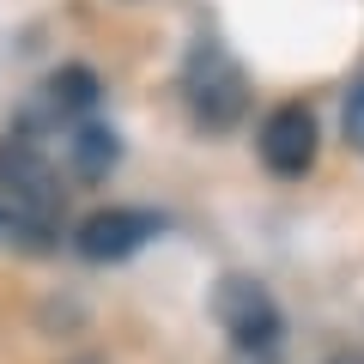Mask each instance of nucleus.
Here are the masks:
<instances>
[{
	"mask_svg": "<svg viewBox=\"0 0 364 364\" xmlns=\"http://www.w3.org/2000/svg\"><path fill=\"white\" fill-rule=\"evenodd\" d=\"M182 97H188V116L200 122V128L225 134L243 122L249 109V79L243 67L231 61V49L213 37H200L195 49H188V61H182Z\"/></svg>",
	"mask_w": 364,
	"mask_h": 364,
	"instance_id": "1",
	"label": "nucleus"
},
{
	"mask_svg": "<svg viewBox=\"0 0 364 364\" xmlns=\"http://www.w3.org/2000/svg\"><path fill=\"white\" fill-rule=\"evenodd\" d=\"M213 316H219V328L231 334V346L243 352V358H273L279 352V334H286V316H279V304L267 298V286L261 279H219V291H213Z\"/></svg>",
	"mask_w": 364,
	"mask_h": 364,
	"instance_id": "2",
	"label": "nucleus"
},
{
	"mask_svg": "<svg viewBox=\"0 0 364 364\" xmlns=\"http://www.w3.org/2000/svg\"><path fill=\"white\" fill-rule=\"evenodd\" d=\"M158 231H164V219L146 213V207H104V213H91L73 231V249L85 261H128L134 249H146Z\"/></svg>",
	"mask_w": 364,
	"mask_h": 364,
	"instance_id": "3",
	"label": "nucleus"
},
{
	"mask_svg": "<svg viewBox=\"0 0 364 364\" xmlns=\"http://www.w3.org/2000/svg\"><path fill=\"white\" fill-rule=\"evenodd\" d=\"M255 146H261V164H267L273 176H304V170L316 164V146H322L310 104H279V109H267Z\"/></svg>",
	"mask_w": 364,
	"mask_h": 364,
	"instance_id": "4",
	"label": "nucleus"
},
{
	"mask_svg": "<svg viewBox=\"0 0 364 364\" xmlns=\"http://www.w3.org/2000/svg\"><path fill=\"white\" fill-rule=\"evenodd\" d=\"M0 195H18L43 213H61L67 207V188L55 176V164L37 152L31 140H0Z\"/></svg>",
	"mask_w": 364,
	"mask_h": 364,
	"instance_id": "5",
	"label": "nucleus"
},
{
	"mask_svg": "<svg viewBox=\"0 0 364 364\" xmlns=\"http://www.w3.org/2000/svg\"><path fill=\"white\" fill-rule=\"evenodd\" d=\"M91 109H97V73H91V67H61V73L43 79L37 109H31L25 122H49V128L73 134L79 122H91Z\"/></svg>",
	"mask_w": 364,
	"mask_h": 364,
	"instance_id": "6",
	"label": "nucleus"
},
{
	"mask_svg": "<svg viewBox=\"0 0 364 364\" xmlns=\"http://www.w3.org/2000/svg\"><path fill=\"white\" fill-rule=\"evenodd\" d=\"M67 158H73V176H79V182H97V176H109V170H116L122 146H116V134H109V128L79 122V128L67 134Z\"/></svg>",
	"mask_w": 364,
	"mask_h": 364,
	"instance_id": "7",
	"label": "nucleus"
},
{
	"mask_svg": "<svg viewBox=\"0 0 364 364\" xmlns=\"http://www.w3.org/2000/svg\"><path fill=\"white\" fill-rule=\"evenodd\" d=\"M346 134H352V140L364 146V85L352 91V104H346Z\"/></svg>",
	"mask_w": 364,
	"mask_h": 364,
	"instance_id": "8",
	"label": "nucleus"
},
{
	"mask_svg": "<svg viewBox=\"0 0 364 364\" xmlns=\"http://www.w3.org/2000/svg\"><path fill=\"white\" fill-rule=\"evenodd\" d=\"M334 364H364V358H334Z\"/></svg>",
	"mask_w": 364,
	"mask_h": 364,
	"instance_id": "9",
	"label": "nucleus"
}]
</instances>
